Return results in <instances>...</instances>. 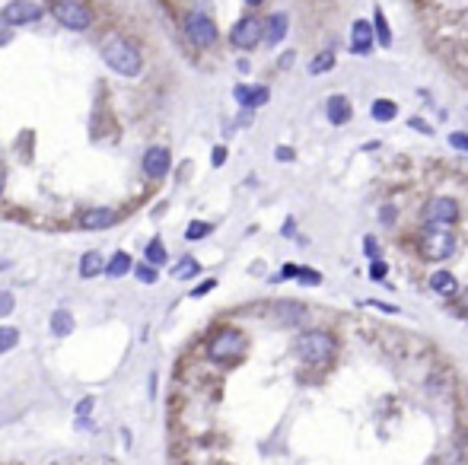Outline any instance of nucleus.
<instances>
[{
  "label": "nucleus",
  "instance_id": "obj_1",
  "mask_svg": "<svg viewBox=\"0 0 468 465\" xmlns=\"http://www.w3.org/2000/svg\"><path fill=\"white\" fill-rule=\"evenodd\" d=\"M102 61H106L108 68H112L115 74H121V77H137L140 70H144V58H140V52L131 45L128 38H121V36H108L106 42H102Z\"/></svg>",
  "mask_w": 468,
  "mask_h": 465
},
{
  "label": "nucleus",
  "instance_id": "obj_2",
  "mask_svg": "<svg viewBox=\"0 0 468 465\" xmlns=\"http://www.w3.org/2000/svg\"><path fill=\"white\" fill-rule=\"evenodd\" d=\"M421 255L427 262H446V258L455 252V236L449 226L443 223H423V232H421Z\"/></svg>",
  "mask_w": 468,
  "mask_h": 465
},
{
  "label": "nucleus",
  "instance_id": "obj_3",
  "mask_svg": "<svg viewBox=\"0 0 468 465\" xmlns=\"http://www.w3.org/2000/svg\"><path fill=\"white\" fill-rule=\"evenodd\" d=\"M296 357L322 367V363H328L334 357V338L328 331H302L296 338Z\"/></svg>",
  "mask_w": 468,
  "mask_h": 465
},
{
  "label": "nucleus",
  "instance_id": "obj_4",
  "mask_svg": "<svg viewBox=\"0 0 468 465\" xmlns=\"http://www.w3.org/2000/svg\"><path fill=\"white\" fill-rule=\"evenodd\" d=\"M51 13H54V19L70 32H83L92 26V10L86 7L83 0H54Z\"/></svg>",
  "mask_w": 468,
  "mask_h": 465
},
{
  "label": "nucleus",
  "instance_id": "obj_5",
  "mask_svg": "<svg viewBox=\"0 0 468 465\" xmlns=\"http://www.w3.org/2000/svg\"><path fill=\"white\" fill-rule=\"evenodd\" d=\"M181 32H185V38H188L195 48H211L213 42H217V26H213V19L207 13H197V10L185 13Z\"/></svg>",
  "mask_w": 468,
  "mask_h": 465
},
{
  "label": "nucleus",
  "instance_id": "obj_6",
  "mask_svg": "<svg viewBox=\"0 0 468 465\" xmlns=\"http://www.w3.org/2000/svg\"><path fill=\"white\" fill-rule=\"evenodd\" d=\"M242 351H245V338H242V331H236V329L217 331V335L211 338V345H207V357H211V361H217V363L236 361Z\"/></svg>",
  "mask_w": 468,
  "mask_h": 465
},
{
  "label": "nucleus",
  "instance_id": "obj_7",
  "mask_svg": "<svg viewBox=\"0 0 468 465\" xmlns=\"http://www.w3.org/2000/svg\"><path fill=\"white\" fill-rule=\"evenodd\" d=\"M229 42L239 52H252L258 42H264V23L258 16H242L239 23L233 26V32H229Z\"/></svg>",
  "mask_w": 468,
  "mask_h": 465
},
{
  "label": "nucleus",
  "instance_id": "obj_8",
  "mask_svg": "<svg viewBox=\"0 0 468 465\" xmlns=\"http://www.w3.org/2000/svg\"><path fill=\"white\" fill-rule=\"evenodd\" d=\"M421 220L423 223L453 226L455 220H459V201H455V198H430L421 210Z\"/></svg>",
  "mask_w": 468,
  "mask_h": 465
},
{
  "label": "nucleus",
  "instance_id": "obj_9",
  "mask_svg": "<svg viewBox=\"0 0 468 465\" xmlns=\"http://www.w3.org/2000/svg\"><path fill=\"white\" fill-rule=\"evenodd\" d=\"M0 19L7 26H29L35 19H42V7L32 0H10L7 7L0 10Z\"/></svg>",
  "mask_w": 468,
  "mask_h": 465
},
{
  "label": "nucleus",
  "instance_id": "obj_10",
  "mask_svg": "<svg viewBox=\"0 0 468 465\" xmlns=\"http://www.w3.org/2000/svg\"><path fill=\"white\" fill-rule=\"evenodd\" d=\"M376 45V26L366 23V19H357L350 26V52L354 54H370Z\"/></svg>",
  "mask_w": 468,
  "mask_h": 465
},
{
  "label": "nucleus",
  "instance_id": "obj_11",
  "mask_svg": "<svg viewBox=\"0 0 468 465\" xmlns=\"http://www.w3.org/2000/svg\"><path fill=\"white\" fill-rule=\"evenodd\" d=\"M169 166H172V157H169L166 147H150L144 153V175L147 179H163L169 173Z\"/></svg>",
  "mask_w": 468,
  "mask_h": 465
},
{
  "label": "nucleus",
  "instance_id": "obj_12",
  "mask_svg": "<svg viewBox=\"0 0 468 465\" xmlns=\"http://www.w3.org/2000/svg\"><path fill=\"white\" fill-rule=\"evenodd\" d=\"M115 223V210L108 207H90L80 214V226L83 230H108Z\"/></svg>",
  "mask_w": 468,
  "mask_h": 465
},
{
  "label": "nucleus",
  "instance_id": "obj_13",
  "mask_svg": "<svg viewBox=\"0 0 468 465\" xmlns=\"http://www.w3.org/2000/svg\"><path fill=\"white\" fill-rule=\"evenodd\" d=\"M287 29H290L287 13H271L268 19H264V45H277V42H284Z\"/></svg>",
  "mask_w": 468,
  "mask_h": 465
},
{
  "label": "nucleus",
  "instance_id": "obj_14",
  "mask_svg": "<svg viewBox=\"0 0 468 465\" xmlns=\"http://www.w3.org/2000/svg\"><path fill=\"white\" fill-rule=\"evenodd\" d=\"M325 109H328V121H332V125H348L350 115H354V109H350V99H348V96H332Z\"/></svg>",
  "mask_w": 468,
  "mask_h": 465
},
{
  "label": "nucleus",
  "instance_id": "obj_15",
  "mask_svg": "<svg viewBox=\"0 0 468 465\" xmlns=\"http://www.w3.org/2000/svg\"><path fill=\"white\" fill-rule=\"evenodd\" d=\"M430 290L439 293V297H455V293H459V281H455V274H449V271H433Z\"/></svg>",
  "mask_w": 468,
  "mask_h": 465
},
{
  "label": "nucleus",
  "instance_id": "obj_16",
  "mask_svg": "<svg viewBox=\"0 0 468 465\" xmlns=\"http://www.w3.org/2000/svg\"><path fill=\"white\" fill-rule=\"evenodd\" d=\"M128 271H134V262H131V255H128V252H115V255H112V262L106 265V274H108L112 281L124 278Z\"/></svg>",
  "mask_w": 468,
  "mask_h": 465
},
{
  "label": "nucleus",
  "instance_id": "obj_17",
  "mask_svg": "<svg viewBox=\"0 0 468 465\" xmlns=\"http://www.w3.org/2000/svg\"><path fill=\"white\" fill-rule=\"evenodd\" d=\"M51 331L58 338H67L70 331H74V315H70V309H64V306L54 309L51 313Z\"/></svg>",
  "mask_w": 468,
  "mask_h": 465
},
{
  "label": "nucleus",
  "instance_id": "obj_18",
  "mask_svg": "<svg viewBox=\"0 0 468 465\" xmlns=\"http://www.w3.org/2000/svg\"><path fill=\"white\" fill-rule=\"evenodd\" d=\"M102 271H106V262H102L99 252H86V255L80 258V274H83V278H96Z\"/></svg>",
  "mask_w": 468,
  "mask_h": 465
},
{
  "label": "nucleus",
  "instance_id": "obj_19",
  "mask_svg": "<svg viewBox=\"0 0 468 465\" xmlns=\"http://www.w3.org/2000/svg\"><path fill=\"white\" fill-rule=\"evenodd\" d=\"M197 271H201V265H197L191 255H185V258H181V262L172 268V278H175V281H188V278H197Z\"/></svg>",
  "mask_w": 468,
  "mask_h": 465
},
{
  "label": "nucleus",
  "instance_id": "obj_20",
  "mask_svg": "<svg viewBox=\"0 0 468 465\" xmlns=\"http://www.w3.org/2000/svg\"><path fill=\"white\" fill-rule=\"evenodd\" d=\"M338 64V58H334V52H322V54H316L312 58V64H309V74L312 77H318V74H328V70Z\"/></svg>",
  "mask_w": 468,
  "mask_h": 465
},
{
  "label": "nucleus",
  "instance_id": "obj_21",
  "mask_svg": "<svg viewBox=\"0 0 468 465\" xmlns=\"http://www.w3.org/2000/svg\"><path fill=\"white\" fill-rule=\"evenodd\" d=\"M395 115H398V105H395L392 99H376V102H373V118L376 121H392Z\"/></svg>",
  "mask_w": 468,
  "mask_h": 465
},
{
  "label": "nucleus",
  "instance_id": "obj_22",
  "mask_svg": "<svg viewBox=\"0 0 468 465\" xmlns=\"http://www.w3.org/2000/svg\"><path fill=\"white\" fill-rule=\"evenodd\" d=\"M373 26H376V42H379V45H382V48L392 45V32H389V23H385L382 10H376V16H373Z\"/></svg>",
  "mask_w": 468,
  "mask_h": 465
},
{
  "label": "nucleus",
  "instance_id": "obj_23",
  "mask_svg": "<svg viewBox=\"0 0 468 465\" xmlns=\"http://www.w3.org/2000/svg\"><path fill=\"white\" fill-rule=\"evenodd\" d=\"M19 345V329H10V325H0V354L13 351Z\"/></svg>",
  "mask_w": 468,
  "mask_h": 465
},
{
  "label": "nucleus",
  "instance_id": "obj_24",
  "mask_svg": "<svg viewBox=\"0 0 468 465\" xmlns=\"http://www.w3.org/2000/svg\"><path fill=\"white\" fill-rule=\"evenodd\" d=\"M147 262L150 265H166V246H163V239H150V246H147Z\"/></svg>",
  "mask_w": 468,
  "mask_h": 465
},
{
  "label": "nucleus",
  "instance_id": "obj_25",
  "mask_svg": "<svg viewBox=\"0 0 468 465\" xmlns=\"http://www.w3.org/2000/svg\"><path fill=\"white\" fill-rule=\"evenodd\" d=\"M211 230H213V226L204 223V220H191L188 230H185V239H191V242H195V239H204V236H211Z\"/></svg>",
  "mask_w": 468,
  "mask_h": 465
},
{
  "label": "nucleus",
  "instance_id": "obj_26",
  "mask_svg": "<svg viewBox=\"0 0 468 465\" xmlns=\"http://www.w3.org/2000/svg\"><path fill=\"white\" fill-rule=\"evenodd\" d=\"M134 278L140 281V284H156V265H150V262L137 265V268H134Z\"/></svg>",
  "mask_w": 468,
  "mask_h": 465
},
{
  "label": "nucleus",
  "instance_id": "obj_27",
  "mask_svg": "<svg viewBox=\"0 0 468 465\" xmlns=\"http://www.w3.org/2000/svg\"><path fill=\"white\" fill-rule=\"evenodd\" d=\"M13 306H16V300H13V293H7V290H0V319H3V315H10V313H13Z\"/></svg>",
  "mask_w": 468,
  "mask_h": 465
},
{
  "label": "nucleus",
  "instance_id": "obj_28",
  "mask_svg": "<svg viewBox=\"0 0 468 465\" xmlns=\"http://www.w3.org/2000/svg\"><path fill=\"white\" fill-rule=\"evenodd\" d=\"M296 278H300L302 284H322V274H318V271H309V268H300Z\"/></svg>",
  "mask_w": 468,
  "mask_h": 465
},
{
  "label": "nucleus",
  "instance_id": "obj_29",
  "mask_svg": "<svg viewBox=\"0 0 468 465\" xmlns=\"http://www.w3.org/2000/svg\"><path fill=\"white\" fill-rule=\"evenodd\" d=\"M449 143H453L455 150H468V134H462V131H453V134H449Z\"/></svg>",
  "mask_w": 468,
  "mask_h": 465
},
{
  "label": "nucleus",
  "instance_id": "obj_30",
  "mask_svg": "<svg viewBox=\"0 0 468 465\" xmlns=\"http://www.w3.org/2000/svg\"><path fill=\"white\" fill-rule=\"evenodd\" d=\"M274 157H277L280 163H293V159H296V150H293V147H277V150H274Z\"/></svg>",
  "mask_w": 468,
  "mask_h": 465
},
{
  "label": "nucleus",
  "instance_id": "obj_31",
  "mask_svg": "<svg viewBox=\"0 0 468 465\" xmlns=\"http://www.w3.org/2000/svg\"><path fill=\"white\" fill-rule=\"evenodd\" d=\"M213 287H217V281H213V278H211V281H204V284H197V287H195V290H191V297H195V300H197V297H204V293H211V290H213Z\"/></svg>",
  "mask_w": 468,
  "mask_h": 465
},
{
  "label": "nucleus",
  "instance_id": "obj_32",
  "mask_svg": "<svg viewBox=\"0 0 468 465\" xmlns=\"http://www.w3.org/2000/svg\"><path fill=\"white\" fill-rule=\"evenodd\" d=\"M395 217H398V214H395V207H392V204H385V207H379V220H382V223H395Z\"/></svg>",
  "mask_w": 468,
  "mask_h": 465
},
{
  "label": "nucleus",
  "instance_id": "obj_33",
  "mask_svg": "<svg viewBox=\"0 0 468 465\" xmlns=\"http://www.w3.org/2000/svg\"><path fill=\"white\" fill-rule=\"evenodd\" d=\"M268 102V90H252V102H249V109H258V105H264Z\"/></svg>",
  "mask_w": 468,
  "mask_h": 465
},
{
  "label": "nucleus",
  "instance_id": "obj_34",
  "mask_svg": "<svg viewBox=\"0 0 468 465\" xmlns=\"http://www.w3.org/2000/svg\"><path fill=\"white\" fill-rule=\"evenodd\" d=\"M92 405H96V402H92V398H83V402H80V405H76V418L83 420V418H86V414H90V411H92Z\"/></svg>",
  "mask_w": 468,
  "mask_h": 465
},
{
  "label": "nucleus",
  "instance_id": "obj_35",
  "mask_svg": "<svg viewBox=\"0 0 468 465\" xmlns=\"http://www.w3.org/2000/svg\"><path fill=\"white\" fill-rule=\"evenodd\" d=\"M211 163H213V166H223V163H227V147H213Z\"/></svg>",
  "mask_w": 468,
  "mask_h": 465
},
{
  "label": "nucleus",
  "instance_id": "obj_36",
  "mask_svg": "<svg viewBox=\"0 0 468 465\" xmlns=\"http://www.w3.org/2000/svg\"><path fill=\"white\" fill-rule=\"evenodd\" d=\"M363 249H366V255H370L373 262L379 258V249H376V239H373V236H366V239H363Z\"/></svg>",
  "mask_w": 468,
  "mask_h": 465
},
{
  "label": "nucleus",
  "instance_id": "obj_37",
  "mask_svg": "<svg viewBox=\"0 0 468 465\" xmlns=\"http://www.w3.org/2000/svg\"><path fill=\"white\" fill-rule=\"evenodd\" d=\"M370 278H373V281H382V278H385V265L379 262V258H376V262H373V268H370Z\"/></svg>",
  "mask_w": 468,
  "mask_h": 465
},
{
  "label": "nucleus",
  "instance_id": "obj_38",
  "mask_svg": "<svg viewBox=\"0 0 468 465\" xmlns=\"http://www.w3.org/2000/svg\"><path fill=\"white\" fill-rule=\"evenodd\" d=\"M411 128L421 131V134H433V128H430V125H427L423 118H411Z\"/></svg>",
  "mask_w": 468,
  "mask_h": 465
},
{
  "label": "nucleus",
  "instance_id": "obj_39",
  "mask_svg": "<svg viewBox=\"0 0 468 465\" xmlns=\"http://www.w3.org/2000/svg\"><path fill=\"white\" fill-rule=\"evenodd\" d=\"M366 306H376L382 313H398V306H389V303H379V300H366Z\"/></svg>",
  "mask_w": 468,
  "mask_h": 465
},
{
  "label": "nucleus",
  "instance_id": "obj_40",
  "mask_svg": "<svg viewBox=\"0 0 468 465\" xmlns=\"http://www.w3.org/2000/svg\"><path fill=\"white\" fill-rule=\"evenodd\" d=\"M293 58H296V54H293V52H287V54H280V61H277V64H280L284 70H287V68H293Z\"/></svg>",
  "mask_w": 468,
  "mask_h": 465
},
{
  "label": "nucleus",
  "instance_id": "obj_41",
  "mask_svg": "<svg viewBox=\"0 0 468 465\" xmlns=\"http://www.w3.org/2000/svg\"><path fill=\"white\" fill-rule=\"evenodd\" d=\"M296 274H300V268H296V265H287V268L280 271V278H296Z\"/></svg>",
  "mask_w": 468,
  "mask_h": 465
},
{
  "label": "nucleus",
  "instance_id": "obj_42",
  "mask_svg": "<svg viewBox=\"0 0 468 465\" xmlns=\"http://www.w3.org/2000/svg\"><path fill=\"white\" fill-rule=\"evenodd\" d=\"M462 313L468 315V287H465V293H462Z\"/></svg>",
  "mask_w": 468,
  "mask_h": 465
},
{
  "label": "nucleus",
  "instance_id": "obj_43",
  "mask_svg": "<svg viewBox=\"0 0 468 465\" xmlns=\"http://www.w3.org/2000/svg\"><path fill=\"white\" fill-rule=\"evenodd\" d=\"M3 185H7V173H3V166H0V195H3Z\"/></svg>",
  "mask_w": 468,
  "mask_h": 465
},
{
  "label": "nucleus",
  "instance_id": "obj_44",
  "mask_svg": "<svg viewBox=\"0 0 468 465\" xmlns=\"http://www.w3.org/2000/svg\"><path fill=\"white\" fill-rule=\"evenodd\" d=\"M245 3H249V7H261L264 0H245Z\"/></svg>",
  "mask_w": 468,
  "mask_h": 465
},
{
  "label": "nucleus",
  "instance_id": "obj_45",
  "mask_svg": "<svg viewBox=\"0 0 468 465\" xmlns=\"http://www.w3.org/2000/svg\"><path fill=\"white\" fill-rule=\"evenodd\" d=\"M10 268V262H7V258H0V271H7Z\"/></svg>",
  "mask_w": 468,
  "mask_h": 465
}]
</instances>
